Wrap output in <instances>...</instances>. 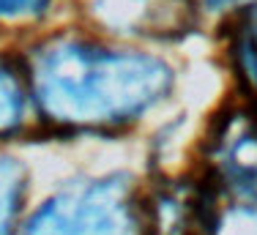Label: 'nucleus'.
<instances>
[{"label": "nucleus", "mask_w": 257, "mask_h": 235, "mask_svg": "<svg viewBox=\"0 0 257 235\" xmlns=\"http://www.w3.org/2000/svg\"><path fill=\"white\" fill-rule=\"evenodd\" d=\"M28 79L52 123L104 129L134 121L162 101L173 71L154 55L55 39L36 52Z\"/></svg>", "instance_id": "1"}, {"label": "nucleus", "mask_w": 257, "mask_h": 235, "mask_svg": "<svg viewBox=\"0 0 257 235\" xmlns=\"http://www.w3.org/2000/svg\"><path fill=\"white\" fill-rule=\"evenodd\" d=\"M134 221L128 211L126 186L118 181L88 183L50 200L25 235H132Z\"/></svg>", "instance_id": "2"}, {"label": "nucleus", "mask_w": 257, "mask_h": 235, "mask_svg": "<svg viewBox=\"0 0 257 235\" xmlns=\"http://www.w3.org/2000/svg\"><path fill=\"white\" fill-rule=\"evenodd\" d=\"M213 178L238 200H257V109L222 115L211 137Z\"/></svg>", "instance_id": "3"}, {"label": "nucleus", "mask_w": 257, "mask_h": 235, "mask_svg": "<svg viewBox=\"0 0 257 235\" xmlns=\"http://www.w3.org/2000/svg\"><path fill=\"white\" fill-rule=\"evenodd\" d=\"M28 104V77L9 58H0V134L14 132L22 123Z\"/></svg>", "instance_id": "4"}, {"label": "nucleus", "mask_w": 257, "mask_h": 235, "mask_svg": "<svg viewBox=\"0 0 257 235\" xmlns=\"http://www.w3.org/2000/svg\"><path fill=\"white\" fill-rule=\"evenodd\" d=\"M232 55H235V69L243 77V82L257 90V0H252L238 17Z\"/></svg>", "instance_id": "5"}, {"label": "nucleus", "mask_w": 257, "mask_h": 235, "mask_svg": "<svg viewBox=\"0 0 257 235\" xmlns=\"http://www.w3.org/2000/svg\"><path fill=\"white\" fill-rule=\"evenodd\" d=\"M22 186V167L14 159L0 156V235H14Z\"/></svg>", "instance_id": "6"}, {"label": "nucleus", "mask_w": 257, "mask_h": 235, "mask_svg": "<svg viewBox=\"0 0 257 235\" xmlns=\"http://www.w3.org/2000/svg\"><path fill=\"white\" fill-rule=\"evenodd\" d=\"M211 232L213 235H257V200L232 197L230 208H211Z\"/></svg>", "instance_id": "7"}, {"label": "nucleus", "mask_w": 257, "mask_h": 235, "mask_svg": "<svg viewBox=\"0 0 257 235\" xmlns=\"http://www.w3.org/2000/svg\"><path fill=\"white\" fill-rule=\"evenodd\" d=\"M99 9L104 11V20L112 25H134L137 20L148 17L151 0H99Z\"/></svg>", "instance_id": "8"}, {"label": "nucleus", "mask_w": 257, "mask_h": 235, "mask_svg": "<svg viewBox=\"0 0 257 235\" xmlns=\"http://www.w3.org/2000/svg\"><path fill=\"white\" fill-rule=\"evenodd\" d=\"M52 0H0V20H25L39 17L50 9Z\"/></svg>", "instance_id": "9"}, {"label": "nucleus", "mask_w": 257, "mask_h": 235, "mask_svg": "<svg viewBox=\"0 0 257 235\" xmlns=\"http://www.w3.org/2000/svg\"><path fill=\"white\" fill-rule=\"evenodd\" d=\"M216 3H235V0H216ZM238 3H241V0H238Z\"/></svg>", "instance_id": "10"}]
</instances>
